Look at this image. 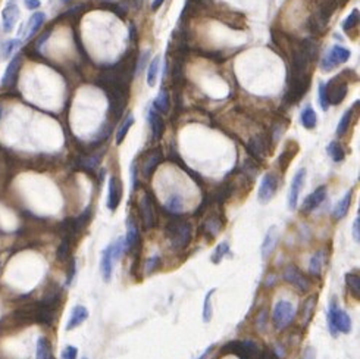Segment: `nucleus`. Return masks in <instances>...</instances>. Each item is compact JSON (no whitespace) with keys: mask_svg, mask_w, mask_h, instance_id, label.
<instances>
[{"mask_svg":"<svg viewBox=\"0 0 360 359\" xmlns=\"http://www.w3.org/2000/svg\"><path fill=\"white\" fill-rule=\"evenodd\" d=\"M165 236L174 250H184L193 237V227L188 221L172 220L165 228Z\"/></svg>","mask_w":360,"mask_h":359,"instance_id":"obj_1","label":"nucleus"},{"mask_svg":"<svg viewBox=\"0 0 360 359\" xmlns=\"http://www.w3.org/2000/svg\"><path fill=\"white\" fill-rule=\"evenodd\" d=\"M348 81L345 78V71L341 72L339 75L331 78L326 84H325V93H326V99H328V103L329 106L334 105L337 106L339 105L345 96H347V90H348Z\"/></svg>","mask_w":360,"mask_h":359,"instance_id":"obj_2","label":"nucleus"},{"mask_svg":"<svg viewBox=\"0 0 360 359\" xmlns=\"http://www.w3.org/2000/svg\"><path fill=\"white\" fill-rule=\"evenodd\" d=\"M294 316H295V309L291 305V302L288 300H279L272 312V321H273V327L276 330H285L291 322H293Z\"/></svg>","mask_w":360,"mask_h":359,"instance_id":"obj_3","label":"nucleus"},{"mask_svg":"<svg viewBox=\"0 0 360 359\" xmlns=\"http://www.w3.org/2000/svg\"><path fill=\"white\" fill-rule=\"evenodd\" d=\"M224 352L225 353H234L240 359H259V356H260L259 346L251 340L229 341L224 346Z\"/></svg>","mask_w":360,"mask_h":359,"instance_id":"obj_4","label":"nucleus"},{"mask_svg":"<svg viewBox=\"0 0 360 359\" xmlns=\"http://www.w3.org/2000/svg\"><path fill=\"white\" fill-rule=\"evenodd\" d=\"M350 56H351V53H350L348 49H345L342 46H334L329 50V53L320 61V69L325 71V72L332 71L338 65L345 64L350 59Z\"/></svg>","mask_w":360,"mask_h":359,"instance_id":"obj_5","label":"nucleus"},{"mask_svg":"<svg viewBox=\"0 0 360 359\" xmlns=\"http://www.w3.org/2000/svg\"><path fill=\"white\" fill-rule=\"evenodd\" d=\"M282 277L287 283L293 284L294 287L298 290V292H307L310 289V281L309 278L297 268L295 265H287L284 268V272H282Z\"/></svg>","mask_w":360,"mask_h":359,"instance_id":"obj_6","label":"nucleus"},{"mask_svg":"<svg viewBox=\"0 0 360 359\" xmlns=\"http://www.w3.org/2000/svg\"><path fill=\"white\" fill-rule=\"evenodd\" d=\"M140 217H141V223L144 225L146 230L155 228L158 218H156V212H155V206L153 201L149 196V193H144L143 198L140 199Z\"/></svg>","mask_w":360,"mask_h":359,"instance_id":"obj_7","label":"nucleus"},{"mask_svg":"<svg viewBox=\"0 0 360 359\" xmlns=\"http://www.w3.org/2000/svg\"><path fill=\"white\" fill-rule=\"evenodd\" d=\"M276 190H278V178H276V175L272 174V172L265 174L263 178H262V183H260L259 192H257L259 202L262 203V205L269 203L273 199Z\"/></svg>","mask_w":360,"mask_h":359,"instance_id":"obj_8","label":"nucleus"},{"mask_svg":"<svg viewBox=\"0 0 360 359\" xmlns=\"http://www.w3.org/2000/svg\"><path fill=\"white\" fill-rule=\"evenodd\" d=\"M304 180H306V169L300 168L293 177L291 186H290V192H288V208L291 211H294L297 208L300 192H301V189L304 186Z\"/></svg>","mask_w":360,"mask_h":359,"instance_id":"obj_9","label":"nucleus"},{"mask_svg":"<svg viewBox=\"0 0 360 359\" xmlns=\"http://www.w3.org/2000/svg\"><path fill=\"white\" fill-rule=\"evenodd\" d=\"M24 327H28V324L15 311L0 319V334H12L23 330Z\"/></svg>","mask_w":360,"mask_h":359,"instance_id":"obj_10","label":"nucleus"},{"mask_svg":"<svg viewBox=\"0 0 360 359\" xmlns=\"http://www.w3.org/2000/svg\"><path fill=\"white\" fill-rule=\"evenodd\" d=\"M122 193H124L122 181L119 180V177L112 175L109 178V195H108V208L111 211L118 209L119 203L122 201Z\"/></svg>","mask_w":360,"mask_h":359,"instance_id":"obj_11","label":"nucleus"},{"mask_svg":"<svg viewBox=\"0 0 360 359\" xmlns=\"http://www.w3.org/2000/svg\"><path fill=\"white\" fill-rule=\"evenodd\" d=\"M20 20V8L15 3H8L2 11V25L6 33H11Z\"/></svg>","mask_w":360,"mask_h":359,"instance_id":"obj_12","label":"nucleus"},{"mask_svg":"<svg viewBox=\"0 0 360 359\" xmlns=\"http://www.w3.org/2000/svg\"><path fill=\"white\" fill-rule=\"evenodd\" d=\"M162 159H163V155H162L160 149H155L146 155V157L143 159V163H141V172L146 178H149L155 172V169L158 168Z\"/></svg>","mask_w":360,"mask_h":359,"instance_id":"obj_13","label":"nucleus"},{"mask_svg":"<svg viewBox=\"0 0 360 359\" xmlns=\"http://www.w3.org/2000/svg\"><path fill=\"white\" fill-rule=\"evenodd\" d=\"M21 64H23V56L21 55H15L12 58V61L9 62V65L6 68V72L3 75V80H2V86L3 87H11V86L15 84Z\"/></svg>","mask_w":360,"mask_h":359,"instance_id":"obj_14","label":"nucleus"},{"mask_svg":"<svg viewBox=\"0 0 360 359\" xmlns=\"http://www.w3.org/2000/svg\"><path fill=\"white\" fill-rule=\"evenodd\" d=\"M325 199H326V187H325V186H320V187H317L315 192H312V193L304 199L303 206H301L303 212H312V211H315L316 208L323 202Z\"/></svg>","mask_w":360,"mask_h":359,"instance_id":"obj_15","label":"nucleus"},{"mask_svg":"<svg viewBox=\"0 0 360 359\" xmlns=\"http://www.w3.org/2000/svg\"><path fill=\"white\" fill-rule=\"evenodd\" d=\"M138 242H140L138 228H137V225L134 224L133 218L130 217L128 221H127V236H125V239H124V250H125V253L133 252L135 246L138 245Z\"/></svg>","mask_w":360,"mask_h":359,"instance_id":"obj_16","label":"nucleus"},{"mask_svg":"<svg viewBox=\"0 0 360 359\" xmlns=\"http://www.w3.org/2000/svg\"><path fill=\"white\" fill-rule=\"evenodd\" d=\"M248 152L256 157L257 160H262L268 153V143L263 135H256L253 137L247 144Z\"/></svg>","mask_w":360,"mask_h":359,"instance_id":"obj_17","label":"nucleus"},{"mask_svg":"<svg viewBox=\"0 0 360 359\" xmlns=\"http://www.w3.org/2000/svg\"><path fill=\"white\" fill-rule=\"evenodd\" d=\"M87 318H89V309H87L86 306H83V305L74 306V309H72V312H71V316H69V319H68L67 330L68 331H71V330L80 327Z\"/></svg>","mask_w":360,"mask_h":359,"instance_id":"obj_18","label":"nucleus"},{"mask_svg":"<svg viewBox=\"0 0 360 359\" xmlns=\"http://www.w3.org/2000/svg\"><path fill=\"white\" fill-rule=\"evenodd\" d=\"M316 302H317V296H315V294L309 296V297L303 302V305H301V308H300V321H301L303 325H307V324L312 321L316 309Z\"/></svg>","mask_w":360,"mask_h":359,"instance_id":"obj_19","label":"nucleus"},{"mask_svg":"<svg viewBox=\"0 0 360 359\" xmlns=\"http://www.w3.org/2000/svg\"><path fill=\"white\" fill-rule=\"evenodd\" d=\"M113 258H112V246H108L102 252V259H100V271L103 275V280L106 283L111 281L113 269Z\"/></svg>","mask_w":360,"mask_h":359,"instance_id":"obj_20","label":"nucleus"},{"mask_svg":"<svg viewBox=\"0 0 360 359\" xmlns=\"http://www.w3.org/2000/svg\"><path fill=\"white\" fill-rule=\"evenodd\" d=\"M149 122H150V127H152V135L155 140H160L162 135H163V131H165V122L160 116V113L150 108L149 109Z\"/></svg>","mask_w":360,"mask_h":359,"instance_id":"obj_21","label":"nucleus"},{"mask_svg":"<svg viewBox=\"0 0 360 359\" xmlns=\"http://www.w3.org/2000/svg\"><path fill=\"white\" fill-rule=\"evenodd\" d=\"M45 21H46V15L43 12H36V14H33V17H31L30 21L27 23L24 37H25V39H31V37H34V36L39 33V30L42 28V25L45 24Z\"/></svg>","mask_w":360,"mask_h":359,"instance_id":"obj_22","label":"nucleus"},{"mask_svg":"<svg viewBox=\"0 0 360 359\" xmlns=\"http://www.w3.org/2000/svg\"><path fill=\"white\" fill-rule=\"evenodd\" d=\"M276 243H278V231H276V227L272 225L269 230H268V233H266V236H265V240H263V243H262V258H263V259H266L270 253L273 252Z\"/></svg>","mask_w":360,"mask_h":359,"instance_id":"obj_23","label":"nucleus"},{"mask_svg":"<svg viewBox=\"0 0 360 359\" xmlns=\"http://www.w3.org/2000/svg\"><path fill=\"white\" fill-rule=\"evenodd\" d=\"M351 195H353V192L348 190V192L345 193V196L337 203V206H335V209H334V214H332L335 220H341V218H344V217L347 215V212H348V209H350V203H351Z\"/></svg>","mask_w":360,"mask_h":359,"instance_id":"obj_24","label":"nucleus"},{"mask_svg":"<svg viewBox=\"0 0 360 359\" xmlns=\"http://www.w3.org/2000/svg\"><path fill=\"white\" fill-rule=\"evenodd\" d=\"M169 106H171L169 93L166 89H162L158 94V97L153 102V109H156L160 113H166L169 111Z\"/></svg>","mask_w":360,"mask_h":359,"instance_id":"obj_25","label":"nucleus"},{"mask_svg":"<svg viewBox=\"0 0 360 359\" xmlns=\"http://www.w3.org/2000/svg\"><path fill=\"white\" fill-rule=\"evenodd\" d=\"M335 324H337L338 333H344V334H347V333L351 331V318L347 315L345 311H342V309H339V308H338L337 311V319H335Z\"/></svg>","mask_w":360,"mask_h":359,"instance_id":"obj_26","label":"nucleus"},{"mask_svg":"<svg viewBox=\"0 0 360 359\" xmlns=\"http://www.w3.org/2000/svg\"><path fill=\"white\" fill-rule=\"evenodd\" d=\"M36 359H53L52 344H50V341L46 337H40L39 341H37Z\"/></svg>","mask_w":360,"mask_h":359,"instance_id":"obj_27","label":"nucleus"},{"mask_svg":"<svg viewBox=\"0 0 360 359\" xmlns=\"http://www.w3.org/2000/svg\"><path fill=\"white\" fill-rule=\"evenodd\" d=\"M203 228H204V231L207 233L209 237H212V239L216 237V236L219 234V231L222 230V224H221L219 217H216V215L209 217V218L206 220L204 225H203Z\"/></svg>","mask_w":360,"mask_h":359,"instance_id":"obj_28","label":"nucleus"},{"mask_svg":"<svg viewBox=\"0 0 360 359\" xmlns=\"http://www.w3.org/2000/svg\"><path fill=\"white\" fill-rule=\"evenodd\" d=\"M345 284L348 287V292L350 294L354 297V299H360V277L354 272H348L345 275Z\"/></svg>","mask_w":360,"mask_h":359,"instance_id":"obj_29","label":"nucleus"},{"mask_svg":"<svg viewBox=\"0 0 360 359\" xmlns=\"http://www.w3.org/2000/svg\"><path fill=\"white\" fill-rule=\"evenodd\" d=\"M337 311L338 306L335 303V300H332L329 303V308H328V312H326V318H328V328H329V333L331 336L338 337V330H337V324H335V319H337Z\"/></svg>","mask_w":360,"mask_h":359,"instance_id":"obj_30","label":"nucleus"},{"mask_svg":"<svg viewBox=\"0 0 360 359\" xmlns=\"http://www.w3.org/2000/svg\"><path fill=\"white\" fill-rule=\"evenodd\" d=\"M159 65H160V56H155L153 61L149 64V68H147V86L149 87H155L156 86Z\"/></svg>","mask_w":360,"mask_h":359,"instance_id":"obj_31","label":"nucleus"},{"mask_svg":"<svg viewBox=\"0 0 360 359\" xmlns=\"http://www.w3.org/2000/svg\"><path fill=\"white\" fill-rule=\"evenodd\" d=\"M300 121H301V124H303L304 128H307V130H313L316 127V124H317V116H316V112L310 108V106H307V108L301 112Z\"/></svg>","mask_w":360,"mask_h":359,"instance_id":"obj_32","label":"nucleus"},{"mask_svg":"<svg viewBox=\"0 0 360 359\" xmlns=\"http://www.w3.org/2000/svg\"><path fill=\"white\" fill-rule=\"evenodd\" d=\"M322 269H323V252H317V253H315V255L310 258L309 272H310L313 277H319V275L322 274Z\"/></svg>","mask_w":360,"mask_h":359,"instance_id":"obj_33","label":"nucleus"},{"mask_svg":"<svg viewBox=\"0 0 360 359\" xmlns=\"http://www.w3.org/2000/svg\"><path fill=\"white\" fill-rule=\"evenodd\" d=\"M165 209H166L168 212H171L172 215H178V214H181L182 209H184L182 198H181L180 195H172V196L166 201Z\"/></svg>","mask_w":360,"mask_h":359,"instance_id":"obj_34","label":"nucleus"},{"mask_svg":"<svg viewBox=\"0 0 360 359\" xmlns=\"http://www.w3.org/2000/svg\"><path fill=\"white\" fill-rule=\"evenodd\" d=\"M133 124H134V116H133L131 113H128L127 118L124 119V122L121 124L118 133H116V144H121V143L124 141V138L127 137L128 131H130V128L133 127Z\"/></svg>","mask_w":360,"mask_h":359,"instance_id":"obj_35","label":"nucleus"},{"mask_svg":"<svg viewBox=\"0 0 360 359\" xmlns=\"http://www.w3.org/2000/svg\"><path fill=\"white\" fill-rule=\"evenodd\" d=\"M357 28H359V11H357V9H353V12L344 20L342 30H344L345 33H348V36H350L351 31H353V30L357 31Z\"/></svg>","mask_w":360,"mask_h":359,"instance_id":"obj_36","label":"nucleus"},{"mask_svg":"<svg viewBox=\"0 0 360 359\" xmlns=\"http://www.w3.org/2000/svg\"><path fill=\"white\" fill-rule=\"evenodd\" d=\"M100 162V155H89V156H81L78 159V166L86 171H94Z\"/></svg>","mask_w":360,"mask_h":359,"instance_id":"obj_37","label":"nucleus"},{"mask_svg":"<svg viewBox=\"0 0 360 359\" xmlns=\"http://www.w3.org/2000/svg\"><path fill=\"white\" fill-rule=\"evenodd\" d=\"M56 256H58V261L62 262V264H67L71 261V240L62 239L61 245L58 247Z\"/></svg>","mask_w":360,"mask_h":359,"instance_id":"obj_38","label":"nucleus"},{"mask_svg":"<svg viewBox=\"0 0 360 359\" xmlns=\"http://www.w3.org/2000/svg\"><path fill=\"white\" fill-rule=\"evenodd\" d=\"M326 152H328V155L331 156V159H332L334 162H342L344 157H345V152H344L342 146H341L338 141H331V143L328 144Z\"/></svg>","mask_w":360,"mask_h":359,"instance_id":"obj_39","label":"nucleus"},{"mask_svg":"<svg viewBox=\"0 0 360 359\" xmlns=\"http://www.w3.org/2000/svg\"><path fill=\"white\" fill-rule=\"evenodd\" d=\"M351 118H353V109H347L344 115H342V118H341V121L338 122V127H337V135L338 137H342V135L347 133V130L350 128V122H351Z\"/></svg>","mask_w":360,"mask_h":359,"instance_id":"obj_40","label":"nucleus"},{"mask_svg":"<svg viewBox=\"0 0 360 359\" xmlns=\"http://www.w3.org/2000/svg\"><path fill=\"white\" fill-rule=\"evenodd\" d=\"M215 292H216V289H212L204 297V303H203V321L204 322H209L212 319V296Z\"/></svg>","mask_w":360,"mask_h":359,"instance_id":"obj_41","label":"nucleus"},{"mask_svg":"<svg viewBox=\"0 0 360 359\" xmlns=\"http://www.w3.org/2000/svg\"><path fill=\"white\" fill-rule=\"evenodd\" d=\"M228 253H229V245L226 242H222L221 245H218V247L215 249V252L212 255V262L213 264H219Z\"/></svg>","mask_w":360,"mask_h":359,"instance_id":"obj_42","label":"nucleus"},{"mask_svg":"<svg viewBox=\"0 0 360 359\" xmlns=\"http://www.w3.org/2000/svg\"><path fill=\"white\" fill-rule=\"evenodd\" d=\"M294 155H295V152H290V143L287 144V147L284 149V152L279 155V157H278V166L282 169V171H285L287 169V166H288V163L291 162V159L294 157Z\"/></svg>","mask_w":360,"mask_h":359,"instance_id":"obj_43","label":"nucleus"},{"mask_svg":"<svg viewBox=\"0 0 360 359\" xmlns=\"http://www.w3.org/2000/svg\"><path fill=\"white\" fill-rule=\"evenodd\" d=\"M20 45H21V40H18V39L9 40V42L3 43V45L0 46V47H2V56H3V58H9V56L18 49V46Z\"/></svg>","mask_w":360,"mask_h":359,"instance_id":"obj_44","label":"nucleus"},{"mask_svg":"<svg viewBox=\"0 0 360 359\" xmlns=\"http://www.w3.org/2000/svg\"><path fill=\"white\" fill-rule=\"evenodd\" d=\"M111 246H112L113 261H119L121 256H122V253H125V250H124V239L119 237V239H118L115 243H112Z\"/></svg>","mask_w":360,"mask_h":359,"instance_id":"obj_45","label":"nucleus"},{"mask_svg":"<svg viewBox=\"0 0 360 359\" xmlns=\"http://www.w3.org/2000/svg\"><path fill=\"white\" fill-rule=\"evenodd\" d=\"M266 324H268V312H266V309H262L256 316V327L259 331H265Z\"/></svg>","mask_w":360,"mask_h":359,"instance_id":"obj_46","label":"nucleus"},{"mask_svg":"<svg viewBox=\"0 0 360 359\" xmlns=\"http://www.w3.org/2000/svg\"><path fill=\"white\" fill-rule=\"evenodd\" d=\"M160 267V256H152L147 262H146V274H153L156 269Z\"/></svg>","mask_w":360,"mask_h":359,"instance_id":"obj_47","label":"nucleus"},{"mask_svg":"<svg viewBox=\"0 0 360 359\" xmlns=\"http://www.w3.org/2000/svg\"><path fill=\"white\" fill-rule=\"evenodd\" d=\"M319 100H320L322 111H328L329 109V103H328L326 93H325V84H319Z\"/></svg>","mask_w":360,"mask_h":359,"instance_id":"obj_48","label":"nucleus"},{"mask_svg":"<svg viewBox=\"0 0 360 359\" xmlns=\"http://www.w3.org/2000/svg\"><path fill=\"white\" fill-rule=\"evenodd\" d=\"M78 356V350L75 346H67L61 355V359H77Z\"/></svg>","mask_w":360,"mask_h":359,"instance_id":"obj_49","label":"nucleus"},{"mask_svg":"<svg viewBox=\"0 0 360 359\" xmlns=\"http://www.w3.org/2000/svg\"><path fill=\"white\" fill-rule=\"evenodd\" d=\"M75 272H77V265H75V259L71 258V261L68 262V278H67V284L69 286L75 277Z\"/></svg>","mask_w":360,"mask_h":359,"instance_id":"obj_50","label":"nucleus"},{"mask_svg":"<svg viewBox=\"0 0 360 359\" xmlns=\"http://www.w3.org/2000/svg\"><path fill=\"white\" fill-rule=\"evenodd\" d=\"M301 359H316L315 347L307 346V347L303 350V353H301Z\"/></svg>","mask_w":360,"mask_h":359,"instance_id":"obj_51","label":"nucleus"},{"mask_svg":"<svg viewBox=\"0 0 360 359\" xmlns=\"http://www.w3.org/2000/svg\"><path fill=\"white\" fill-rule=\"evenodd\" d=\"M24 5H25L27 9L36 11V9H39L42 6V2L40 0H24Z\"/></svg>","mask_w":360,"mask_h":359,"instance_id":"obj_52","label":"nucleus"},{"mask_svg":"<svg viewBox=\"0 0 360 359\" xmlns=\"http://www.w3.org/2000/svg\"><path fill=\"white\" fill-rule=\"evenodd\" d=\"M353 237H354V242L359 243L360 242V220L359 217L354 220V224H353Z\"/></svg>","mask_w":360,"mask_h":359,"instance_id":"obj_53","label":"nucleus"},{"mask_svg":"<svg viewBox=\"0 0 360 359\" xmlns=\"http://www.w3.org/2000/svg\"><path fill=\"white\" fill-rule=\"evenodd\" d=\"M49 36H50V31H46L45 34H43V36H42V37L39 39V42L36 43V49H40V47L43 46V43H45L46 40L49 39Z\"/></svg>","mask_w":360,"mask_h":359,"instance_id":"obj_54","label":"nucleus"},{"mask_svg":"<svg viewBox=\"0 0 360 359\" xmlns=\"http://www.w3.org/2000/svg\"><path fill=\"white\" fill-rule=\"evenodd\" d=\"M212 350H213V346H209V347H207V349H206V350H204V352H203L202 355H200V356H199L197 359H206L207 356H209V353H210Z\"/></svg>","mask_w":360,"mask_h":359,"instance_id":"obj_55","label":"nucleus"},{"mask_svg":"<svg viewBox=\"0 0 360 359\" xmlns=\"http://www.w3.org/2000/svg\"><path fill=\"white\" fill-rule=\"evenodd\" d=\"M165 0H153V5H152V11H158L159 8L162 6V3H163Z\"/></svg>","mask_w":360,"mask_h":359,"instance_id":"obj_56","label":"nucleus"},{"mask_svg":"<svg viewBox=\"0 0 360 359\" xmlns=\"http://www.w3.org/2000/svg\"><path fill=\"white\" fill-rule=\"evenodd\" d=\"M0 116H2V108H0Z\"/></svg>","mask_w":360,"mask_h":359,"instance_id":"obj_57","label":"nucleus"},{"mask_svg":"<svg viewBox=\"0 0 360 359\" xmlns=\"http://www.w3.org/2000/svg\"><path fill=\"white\" fill-rule=\"evenodd\" d=\"M64 2H69V0H64Z\"/></svg>","mask_w":360,"mask_h":359,"instance_id":"obj_58","label":"nucleus"},{"mask_svg":"<svg viewBox=\"0 0 360 359\" xmlns=\"http://www.w3.org/2000/svg\"><path fill=\"white\" fill-rule=\"evenodd\" d=\"M83 359H87V358H83Z\"/></svg>","mask_w":360,"mask_h":359,"instance_id":"obj_59","label":"nucleus"}]
</instances>
